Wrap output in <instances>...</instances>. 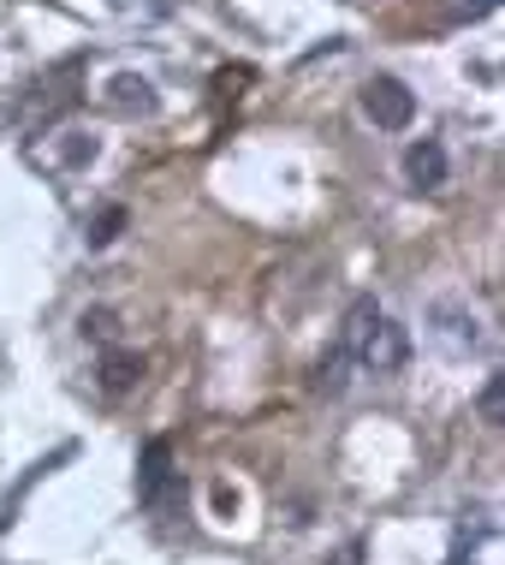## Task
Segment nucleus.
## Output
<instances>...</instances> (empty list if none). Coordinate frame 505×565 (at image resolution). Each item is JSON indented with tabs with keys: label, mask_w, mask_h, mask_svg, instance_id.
Instances as JSON below:
<instances>
[{
	"label": "nucleus",
	"mask_w": 505,
	"mask_h": 565,
	"mask_svg": "<svg viewBox=\"0 0 505 565\" xmlns=\"http://www.w3.org/2000/svg\"><path fill=\"white\" fill-rule=\"evenodd\" d=\"M161 482H166V440H149V452H143V494L155 500Z\"/></svg>",
	"instance_id": "8"
},
{
	"label": "nucleus",
	"mask_w": 505,
	"mask_h": 565,
	"mask_svg": "<svg viewBox=\"0 0 505 565\" xmlns=\"http://www.w3.org/2000/svg\"><path fill=\"white\" fill-rule=\"evenodd\" d=\"M363 114H369L380 131H405L410 119H417V96H410L399 78H369L363 84Z\"/></svg>",
	"instance_id": "1"
},
{
	"label": "nucleus",
	"mask_w": 505,
	"mask_h": 565,
	"mask_svg": "<svg viewBox=\"0 0 505 565\" xmlns=\"http://www.w3.org/2000/svg\"><path fill=\"white\" fill-rule=\"evenodd\" d=\"M107 108L114 114H155V89H149V78H137V72H119L107 84Z\"/></svg>",
	"instance_id": "5"
},
{
	"label": "nucleus",
	"mask_w": 505,
	"mask_h": 565,
	"mask_svg": "<svg viewBox=\"0 0 505 565\" xmlns=\"http://www.w3.org/2000/svg\"><path fill=\"white\" fill-rule=\"evenodd\" d=\"M345 363H351L345 351H333V358H321V363H315V393H340V387H345Z\"/></svg>",
	"instance_id": "9"
},
{
	"label": "nucleus",
	"mask_w": 505,
	"mask_h": 565,
	"mask_svg": "<svg viewBox=\"0 0 505 565\" xmlns=\"http://www.w3.org/2000/svg\"><path fill=\"white\" fill-rule=\"evenodd\" d=\"M405 179H410L417 191H440V185H447V149H440L434 137L410 143V149H405Z\"/></svg>",
	"instance_id": "3"
},
{
	"label": "nucleus",
	"mask_w": 505,
	"mask_h": 565,
	"mask_svg": "<svg viewBox=\"0 0 505 565\" xmlns=\"http://www.w3.org/2000/svg\"><path fill=\"white\" fill-rule=\"evenodd\" d=\"M327 565H363V542H345V547H340V554H333Z\"/></svg>",
	"instance_id": "14"
},
{
	"label": "nucleus",
	"mask_w": 505,
	"mask_h": 565,
	"mask_svg": "<svg viewBox=\"0 0 505 565\" xmlns=\"http://www.w3.org/2000/svg\"><path fill=\"white\" fill-rule=\"evenodd\" d=\"M96 381H101V393H131L137 381H143V358H137V351L107 345L101 363H96Z\"/></svg>",
	"instance_id": "4"
},
{
	"label": "nucleus",
	"mask_w": 505,
	"mask_h": 565,
	"mask_svg": "<svg viewBox=\"0 0 505 565\" xmlns=\"http://www.w3.org/2000/svg\"><path fill=\"white\" fill-rule=\"evenodd\" d=\"M482 423H494V429L505 423V381H499V375L482 387Z\"/></svg>",
	"instance_id": "11"
},
{
	"label": "nucleus",
	"mask_w": 505,
	"mask_h": 565,
	"mask_svg": "<svg viewBox=\"0 0 505 565\" xmlns=\"http://www.w3.org/2000/svg\"><path fill=\"white\" fill-rule=\"evenodd\" d=\"M119 226H126V209H119V203H107L101 215L89 221V233H84V238H89V244H96V250H101V244H114V238H119Z\"/></svg>",
	"instance_id": "7"
},
{
	"label": "nucleus",
	"mask_w": 505,
	"mask_h": 565,
	"mask_svg": "<svg viewBox=\"0 0 505 565\" xmlns=\"http://www.w3.org/2000/svg\"><path fill=\"white\" fill-rule=\"evenodd\" d=\"M405 351H410L405 328L387 322V316H375V328L363 333V345H357V363H363V370H375V375H387V370H399V363H405Z\"/></svg>",
	"instance_id": "2"
},
{
	"label": "nucleus",
	"mask_w": 505,
	"mask_h": 565,
	"mask_svg": "<svg viewBox=\"0 0 505 565\" xmlns=\"http://www.w3.org/2000/svg\"><path fill=\"white\" fill-rule=\"evenodd\" d=\"M375 303L369 298H357V303H351V316H345V340H340V351H345V358H357V345H363V333H369L375 328Z\"/></svg>",
	"instance_id": "6"
},
{
	"label": "nucleus",
	"mask_w": 505,
	"mask_h": 565,
	"mask_svg": "<svg viewBox=\"0 0 505 565\" xmlns=\"http://www.w3.org/2000/svg\"><path fill=\"white\" fill-rule=\"evenodd\" d=\"M114 333H119L114 310H89V316H84V340H96V345H114Z\"/></svg>",
	"instance_id": "10"
},
{
	"label": "nucleus",
	"mask_w": 505,
	"mask_h": 565,
	"mask_svg": "<svg viewBox=\"0 0 505 565\" xmlns=\"http://www.w3.org/2000/svg\"><path fill=\"white\" fill-rule=\"evenodd\" d=\"M238 84H250V72H221V78H214V89H221V96H238Z\"/></svg>",
	"instance_id": "12"
},
{
	"label": "nucleus",
	"mask_w": 505,
	"mask_h": 565,
	"mask_svg": "<svg viewBox=\"0 0 505 565\" xmlns=\"http://www.w3.org/2000/svg\"><path fill=\"white\" fill-rule=\"evenodd\" d=\"M499 0H452V12H464V19H476V12H494Z\"/></svg>",
	"instance_id": "13"
}]
</instances>
